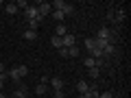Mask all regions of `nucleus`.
I'll return each instance as SVG.
<instances>
[{
	"instance_id": "2eb2a0df",
	"label": "nucleus",
	"mask_w": 131,
	"mask_h": 98,
	"mask_svg": "<svg viewBox=\"0 0 131 98\" xmlns=\"http://www.w3.org/2000/svg\"><path fill=\"white\" fill-rule=\"evenodd\" d=\"M52 18H55V22H63V20H66V15H63V11H55V9H52Z\"/></svg>"
},
{
	"instance_id": "20e7f679",
	"label": "nucleus",
	"mask_w": 131,
	"mask_h": 98,
	"mask_svg": "<svg viewBox=\"0 0 131 98\" xmlns=\"http://www.w3.org/2000/svg\"><path fill=\"white\" fill-rule=\"evenodd\" d=\"M37 13L42 15V18H44V15H50L52 13V5H50V2H39V5H37Z\"/></svg>"
},
{
	"instance_id": "423d86ee",
	"label": "nucleus",
	"mask_w": 131,
	"mask_h": 98,
	"mask_svg": "<svg viewBox=\"0 0 131 98\" xmlns=\"http://www.w3.org/2000/svg\"><path fill=\"white\" fill-rule=\"evenodd\" d=\"M48 83H50L52 92H55V89H63V81H61L59 76H50V79H48Z\"/></svg>"
},
{
	"instance_id": "cd10ccee",
	"label": "nucleus",
	"mask_w": 131,
	"mask_h": 98,
	"mask_svg": "<svg viewBox=\"0 0 131 98\" xmlns=\"http://www.w3.org/2000/svg\"><path fill=\"white\" fill-rule=\"evenodd\" d=\"M5 79H7L5 74H0V87H5Z\"/></svg>"
},
{
	"instance_id": "a878e982",
	"label": "nucleus",
	"mask_w": 131,
	"mask_h": 98,
	"mask_svg": "<svg viewBox=\"0 0 131 98\" xmlns=\"http://www.w3.org/2000/svg\"><path fill=\"white\" fill-rule=\"evenodd\" d=\"M15 5H18V9H20V7H22V9H26V7H28V2H26V0H18Z\"/></svg>"
},
{
	"instance_id": "dca6fc26",
	"label": "nucleus",
	"mask_w": 131,
	"mask_h": 98,
	"mask_svg": "<svg viewBox=\"0 0 131 98\" xmlns=\"http://www.w3.org/2000/svg\"><path fill=\"white\" fill-rule=\"evenodd\" d=\"M66 57H79V48H77V46L66 48Z\"/></svg>"
},
{
	"instance_id": "a211bd4d",
	"label": "nucleus",
	"mask_w": 131,
	"mask_h": 98,
	"mask_svg": "<svg viewBox=\"0 0 131 98\" xmlns=\"http://www.w3.org/2000/svg\"><path fill=\"white\" fill-rule=\"evenodd\" d=\"M83 63H85V68H88V70H92V68H96V59H92V57H88V59H85Z\"/></svg>"
},
{
	"instance_id": "f3484780",
	"label": "nucleus",
	"mask_w": 131,
	"mask_h": 98,
	"mask_svg": "<svg viewBox=\"0 0 131 98\" xmlns=\"http://www.w3.org/2000/svg\"><path fill=\"white\" fill-rule=\"evenodd\" d=\"M98 94H101V92H96V89H94V87H90L88 92L83 94V96H85V98H98Z\"/></svg>"
},
{
	"instance_id": "6e6552de",
	"label": "nucleus",
	"mask_w": 131,
	"mask_h": 98,
	"mask_svg": "<svg viewBox=\"0 0 131 98\" xmlns=\"http://www.w3.org/2000/svg\"><path fill=\"white\" fill-rule=\"evenodd\" d=\"M88 89H90V83H88V81H79V83H77V92H79V94H85Z\"/></svg>"
},
{
	"instance_id": "6ab92c4d",
	"label": "nucleus",
	"mask_w": 131,
	"mask_h": 98,
	"mask_svg": "<svg viewBox=\"0 0 131 98\" xmlns=\"http://www.w3.org/2000/svg\"><path fill=\"white\" fill-rule=\"evenodd\" d=\"M13 98H28V96H26V89H24V87H22V89H15V92H13Z\"/></svg>"
},
{
	"instance_id": "1a4fd4ad",
	"label": "nucleus",
	"mask_w": 131,
	"mask_h": 98,
	"mask_svg": "<svg viewBox=\"0 0 131 98\" xmlns=\"http://www.w3.org/2000/svg\"><path fill=\"white\" fill-rule=\"evenodd\" d=\"M50 46H52V48H57V50H61V48H63V42H61V37L52 35V39H50Z\"/></svg>"
},
{
	"instance_id": "ddd939ff",
	"label": "nucleus",
	"mask_w": 131,
	"mask_h": 98,
	"mask_svg": "<svg viewBox=\"0 0 131 98\" xmlns=\"http://www.w3.org/2000/svg\"><path fill=\"white\" fill-rule=\"evenodd\" d=\"M55 35H57V37H63V35H68V28H66V24H57Z\"/></svg>"
},
{
	"instance_id": "412c9836",
	"label": "nucleus",
	"mask_w": 131,
	"mask_h": 98,
	"mask_svg": "<svg viewBox=\"0 0 131 98\" xmlns=\"http://www.w3.org/2000/svg\"><path fill=\"white\" fill-rule=\"evenodd\" d=\"M18 72H20V76H26L28 74V68H26V65H18Z\"/></svg>"
},
{
	"instance_id": "39448f33",
	"label": "nucleus",
	"mask_w": 131,
	"mask_h": 98,
	"mask_svg": "<svg viewBox=\"0 0 131 98\" xmlns=\"http://www.w3.org/2000/svg\"><path fill=\"white\" fill-rule=\"evenodd\" d=\"M101 52H103V59H109V57H116V55H118V50H116V46H114V42L107 44V46H105Z\"/></svg>"
},
{
	"instance_id": "5701e85b",
	"label": "nucleus",
	"mask_w": 131,
	"mask_h": 98,
	"mask_svg": "<svg viewBox=\"0 0 131 98\" xmlns=\"http://www.w3.org/2000/svg\"><path fill=\"white\" fill-rule=\"evenodd\" d=\"M85 48H88V50L96 48V46H94V39H92V37H88V39H85Z\"/></svg>"
},
{
	"instance_id": "f257e3e1",
	"label": "nucleus",
	"mask_w": 131,
	"mask_h": 98,
	"mask_svg": "<svg viewBox=\"0 0 131 98\" xmlns=\"http://www.w3.org/2000/svg\"><path fill=\"white\" fill-rule=\"evenodd\" d=\"M107 20H109V22L120 24L122 20H125V11H122V9H109L107 11Z\"/></svg>"
},
{
	"instance_id": "f8f14e48",
	"label": "nucleus",
	"mask_w": 131,
	"mask_h": 98,
	"mask_svg": "<svg viewBox=\"0 0 131 98\" xmlns=\"http://www.w3.org/2000/svg\"><path fill=\"white\" fill-rule=\"evenodd\" d=\"M39 22H42V20H28V24H26V31H35L37 33V28H39Z\"/></svg>"
},
{
	"instance_id": "bb28decb",
	"label": "nucleus",
	"mask_w": 131,
	"mask_h": 98,
	"mask_svg": "<svg viewBox=\"0 0 131 98\" xmlns=\"http://www.w3.org/2000/svg\"><path fill=\"white\" fill-rule=\"evenodd\" d=\"M48 79H50V76H39V83H42V85H48Z\"/></svg>"
},
{
	"instance_id": "4be33fe9",
	"label": "nucleus",
	"mask_w": 131,
	"mask_h": 98,
	"mask_svg": "<svg viewBox=\"0 0 131 98\" xmlns=\"http://www.w3.org/2000/svg\"><path fill=\"white\" fill-rule=\"evenodd\" d=\"M90 76H92V79H98V76H101V70H98V68H92V70H90Z\"/></svg>"
},
{
	"instance_id": "393cba45",
	"label": "nucleus",
	"mask_w": 131,
	"mask_h": 98,
	"mask_svg": "<svg viewBox=\"0 0 131 98\" xmlns=\"http://www.w3.org/2000/svg\"><path fill=\"white\" fill-rule=\"evenodd\" d=\"M98 98H116V96L112 92H103V94H98Z\"/></svg>"
},
{
	"instance_id": "0eeeda50",
	"label": "nucleus",
	"mask_w": 131,
	"mask_h": 98,
	"mask_svg": "<svg viewBox=\"0 0 131 98\" xmlns=\"http://www.w3.org/2000/svg\"><path fill=\"white\" fill-rule=\"evenodd\" d=\"M61 42H63V48H72V46H77V44H74V35H72V33L63 35V37H61Z\"/></svg>"
},
{
	"instance_id": "7ed1b4c3",
	"label": "nucleus",
	"mask_w": 131,
	"mask_h": 98,
	"mask_svg": "<svg viewBox=\"0 0 131 98\" xmlns=\"http://www.w3.org/2000/svg\"><path fill=\"white\" fill-rule=\"evenodd\" d=\"M24 15H26V20H42V15L37 13V7H31V5L24 9Z\"/></svg>"
},
{
	"instance_id": "aec40b11",
	"label": "nucleus",
	"mask_w": 131,
	"mask_h": 98,
	"mask_svg": "<svg viewBox=\"0 0 131 98\" xmlns=\"http://www.w3.org/2000/svg\"><path fill=\"white\" fill-rule=\"evenodd\" d=\"M35 92H37L39 96H42V94H46V92H48V85H42V83H39L37 87H35Z\"/></svg>"
},
{
	"instance_id": "b1692460",
	"label": "nucleus",
	"mask_w": 131,
	"mask_h": 98,
	"mask_svg": "<svg viewBox=\"0 0 131 98\" xmlns=\"http://www.w3.org/2000/svg\"><path fill=\"white\" fill-rule=\"evenodd\" d=\"M52 96H55V98H66V94H63V89H55Z\"/></svg>"
},
{
	"instance_id": "c85d7f7f",
	"label": "nucleus",
	"mask_w": 131,
	"mask_h": 98,
	"mask_svg": "<svg viewBox=\"0 0 131 98\" xmlns=\"http://www.w3.org/2000/svg\"><path fill=\"white\" fill-rule=\"evenodd\" d=\"M0 74H5V63H0Z\"/></svg>"
},
{
	"instance_id": "c756f323",
	"label": "nucleus",
	"mask_w": 131,
	"mask_h": 98,
	"mask_svg": "<svg viewBox=\"0 0 131 98\" xmlns=\"http://www.w3.org/2000/svg\"><path fill=\"white\" fill-rule=\"evenodd\" d=\"M79 98H85V96H83V94H79Z\"/></svg>"
},
{
	"instance_id": "9b49d317",
	"label": "nucleus",
	"mask_w": 131,
	"mask_h": 98,
	"mask_svg": "<svg viewBox=\"0 0 131 98\" xmlns=\"http://www.w3.org/2000/svg\"><path fill=\"white\" fill-rule=\"evenodd\" d=\"M5 11L9 15H15L18 13V5H15V2H9V5H5Z\"/></svg>"
},
{
	"instance_id": "4468645a",
	"label": "nucleus",
	"mask_w": 131,
	"mask_h": 98,
	"mask_svg": "<svg viewBox=\"0 0 131 98\" xmlns=\"http://www.w3.org/2000/svg\"><path fill=\"white\" fill-rule=\"evenodd\" d=\"M24 39H26V42H35V39H37V33L35 31H24Z\"/></svg>"
},
{
	"instance_id": "9d476101",
	"label": "nucleus",
	"mask_w": 131,
	"mask_h": 98,
	"mask_svg": "<svg viewBox=\"0 0 131 98\" xmlns=\"http://www.w3.org/2000/svg\"><path fill=\"white\" fill-rule=\"evenodd\" d=\"M9 76H11V81H15V83H20V79H22V76H20V72H18V65L9 70Z\"/></svg>"
},
{
	"instance_id": "f03ea898",
	"label": "nucleus",
	"mask_w": 131,
	"mask_h": 98,
	"mask_svg": "<svg viewBox=\"0 0 131 98\" xmlns=\"http://www.w3.org/2000/svg\"><path fill=\"white\" fill-rule=\"evenodd\" d=\"M96 37L98 39H105V42H112V39H114V33H112V28H109V26H103V28H98Z\"/></svg>"
},
{
	"instance_id": "7c9ffc66",
	"label": "nucleus",
	"mask_w": 131,
	"mask_h": 98,
	"mask_svg": "<svg viewBox=\"0 0 131 98\" xmlns=\"http://www.w3.org/2000/svg\"><path fill=\"white\" fill-rule=\"evenodd\" d=\"M0 98H5V94H0Z\"/></svg>"
}]
</instances>
